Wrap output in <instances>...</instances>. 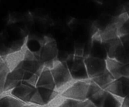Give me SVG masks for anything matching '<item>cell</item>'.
<instances>
[{
  "mask_svg": "<svg viewBox=\"0 0 129 107\" xmlns=\"http://www.w3.org/2000/svg\"><path fill=\"white\" fill-rule=\"evenodd\" d=\"M23 107H34V106H26V105H25Z\"/></svg>",
  "mask_w": 129,
  "mask_h": 107,
  "instance_id": "d4e9b609",
  "label": "cell"
},
{
  "mask_svg": "<svg viewBox=\"0 0 129 107\" xmlns=\"http://www.w3.org/2000/svg\"><path fill=\"white\" fill-rule=\"evenodd\" d=\"M64 62L69 69L73 81L89 79L87 74L84 57L71 54L68 57Z\"/></svg>",
  "mask_w": 129,
  "mask_h": 107,
  "instance_id": "277c9868",
  "label": "cell"
},
{
  "mask_svg": "<svg viewBox=\"0 0 129 107\" xmlns=\"http://www.w3.org/2000/svg\"><path fill=\"white\" fill-rule=\"evenodd\" d=\"M35 86L22 81L19 85L10 91L11 96L25 103H30L35 91Z\"/></svg>",
  "mask_w": 129,
  "mask_h": 107,
  "instance_id": "8fae6325",
  "label": "cell"
},
{
  "mask_svg": "<svg viewBox=\"0 0 129 107\" xmlns=\"http://www.w3.org/2000/svg\"><path fill=\"white\" fill-rule=\"evenodd\" d=\"M58 54L59 49L55 39L49 37H45L38 54L43 66L50 69L54 62L57 60Z\"/></svg>",
  "mask_w": 129,
  "mask_h": 107,
  "instance_id": "7a4b0ae2",
  "label": "cell"
},
{
  "mask_svg": "<svg viewBox=\"0 0 129 107\" xmlns=\"http://www.w3.org/2000/svg\"><path fill=\"white\" fill-rule=\"evenodd\" d=\"M93 81L94 83L102 89H105L112 82L115 80L114 78L112 76L108 70H106L100 75L91 79Z\"/></svg>",
  "mask_w": 129,
  "mask_h": 107,
  "instance_id": "ac0fdd59",
  "label": "cell"
},
{
  "mask_svg": "<svg viewBox=\"0 0 129 107\" xmlns=\"http://www.w3.org/2000/svg\"><path fill=\"white\" fill-rule=\"evenodd\" d=\"M114 21L118 37L129 34V16L125 12L114 16Z\"/></svg>",
  "mask_w": 129,
  "mask_h": 107,
  "instance_id": "2e32d148",
  "label": "cell"
},
{
  "mask_svg": "<svg viewBox=\"0 0 129 107\" xmlns=\"http://www.w3.org/2000/svg\"><path fill=\"white\" fill-rule=\"evenodd\" d=\"M103 43L108 59H114L122 64H128L129 52L123 47L119 37Z\"/></svg>",
  "mask_w": 129,
  "mask_h": 107,
  "instance_id": "5b68a950",
  "label": "cell"
},
{
  "mask_svg": "<svg viewBox=\"0 0 129 107\" xmlns=\"http://www.w3.org/2000/svg\"><path fill=\"white\" fill-rule=\"evenodd\" d=\"M107 70L110 73L115 79H118L122 77L129 78V64H125L119 62L114 59H107Z\"/></svg>",
  "mask_w": 129,
  "mask_h": 107,
  "instance_id": "5bb4252c",
  "label": "cell"
},
{
  "mask_svg": "<svg viewBox=\"0 0 129 107\" xmlns=\"http://www.w3.org/2000/svg\"><path fill=\"white\" fill-rule=\"evenodd\" d=\"M2 93V92H1V88H0V93Z\"/></svg>",
  "mask_w": 129,
  "mask_h": 107,
  "instance_id": "484cf974",
  "label": "cell"
},
{
  "mask_svg": "<svg viewBox=\"0 0 129 107\" xmlns=\"http://www.w3.org/2000/svg\"><path fill=\"white\" fill-rule=\"evenodd\" d=\"M64 98V100L59 104L58 107H96L89 99L82 101L69 98Z\"/></svg>",
  "mask_w": 129,
  "mask_h": 107,
  "instance_id": "d6986e66",
  "label": "cell"
},
{
  "mask_svg": "<svg viewBox=\"0 0 129 107\" xmlns=\"http://www.w3.org/2000/svg\"><path fill=\"white\" fill-rule=\"evenodd\" d=\"M96 107H121L122 104L115 96L100 89L89 99Z\"/></svg>",
  "mask_w": 129,
  "mask_h": 107,
  "instance_id": "52a82bcc",
  "label": "cell"
},
{
  "mask_svg": "<svg viewBox=\"0 0 129 107\" xmlns=\"http://www.w3.org/2000/svg\"><path fill=\"white\" fill-rule=\"evenodd\" d=\"M128 64H129V63H128Z\"/></svg>",
  "mask_w": 129,
  "mask_h": 107,
  "instance_id": "4316f807",
  "label": "cell"
},
{
  "mask_svg": "<svg viewBox=\"0 0 129 107\" xmlns=\"http://www.w3.org/2000/svg\"><path fill=\"white\" fill-rule=\"evenodd\" d=\"M89 55L105 60L108 59L105 46L100 35V30L96 31L92 36Z\"/></svg>",
  "mask_w": 129,
  "mask_h": 107,
  "instance_id": "4fadbf2b",
  "label": "cell"
},
{
  "mask_svg": "<svg viewBox=\"0 0 129 107\" xmlns=\"http://www.w3.org/2000/svg\"><path fill=\"white\" fill-rule=\"evenodd\" d=\"M5 58L0 56V73H1V71H2L4 67H5Z\"/></svg>",
  "mask_w": 129,
  "mask_h": 107,
  "instance_id": "603a6c76",
  "label": "cell"
},
{
  "mask_svg": "<svg viewBox=\"0 0 129 107\" xmlns=\"http://www.w3.org/2000/svg\"><path fill=\"white\" fill-rule=\"evenodd\" d=\"M35 88H44L57 90L51 71L49 68L44 67L38 77Z\"/></svg>",
  "mask_w": 129,
  "mask_h": 107,
  "instance_id": "9a60e30c",
  "label": "cell"
},
{
  "mask_svg": "<svg viewBox=\"0 0 129 107\" xmlns=\"http://www.w3.org/2000/svg\"><path fill=\"white\" fill-rule=\"evenodd\" d=\"M100 35L103 42H106L109 40L118 38L117 28L114 21V17L111 19L102 30H100Z\"/></svg>",
  "mask_w": 129,
  "mask_h": 107,
  "instance_id": "e0dca14e",
  "label": "cell"
},
{
  "mask_svg": "<svg viewBox=\"0 0 129 107\" xmlns=\"http://www.w3.org/2000/svg\"><path fill=\"white\" fill-rule=\"evenodd\" d=\"M23 76L24 71L21 68V64L10 70L6 76L3 92L10 91L19 85L23 81Z\"/></svg>",
  "mask_w": 129,
  "mask_h": 107,
  "instance_id": "7c38bea8",
  "label": "cell"
},
{
  "mask_svg": "<svg viewBox=\"0 0 129 107\" xmlns=\"http://www.w3.org/2000/svg\"><path fill=\"white\" fill-rule=\"evenodd\" d=\"M59 95V91L44 88H36L30 103L39 106H45Z\"/></svg>",
  "mask_w": 129,
  "mask_h": 107,
  "instance_id": "9c48e42d",
  "label": "cell"
},
{
  "mask_svg": "<svg viewBox=\"0 0 129 107\" xmlns=\"http://www.w3.org/2000/svg\"><path fill=\"white\" fill-rule=\"evenodd\" d=\"M25 105V103L12 96H6L0 98V107H23Z\"/></svg>",
  "mask_w": 129,
  "mask_h": 107,
  "instance_id": "ffe728a7",
  "label": "cell"
},
{
  "mask_svg": "<svg viewBox=\"0 0 129 107\" xmlns=\"http://www.w3.org/2000/svg\"><path fill=\"white\" fill-rule=\"evenodd\" d=\"M123 6H124V8L126 13L128 14V15L129 16V1H126L125 3L123 4Z\"/></svg>",
  "mask_w": 129,
  "mask_h": 107,
  "instance_id": "cb8c5ba5",
  "label": "cell"
},
{
  "mask_svg": "<svg viewBox=\"0 0 129 107\" xmlns=\"http://www.w3.org/2000/svg\"><path fill=\"white\" fill-rule=\"evenodd\" d=\"M21 68L25 73H32L39 76L44 68L38 54L29 50L26 47V44L24 49L23 58L21 62Z\"/></svg>",
  "mask_w": 129,
  "mask_h": 107,
  "instance_id": "8992f818",
  "label": "cell"
},
{
  "mask_svg": "<svg viewBox=\"0 0 129 107\" xmlns=\"http://www.w3.org/2000/svg\"><path fill=\"white\" fill-rule=\"evenodd\" d=\"M52 75L55 83L57 91L65 88L66 89L73 83V81L69 69L65 62L57 60L50 68Z\"/></svg>",
  "mask_w": 129,
  "mask_h": 107,
  "instance_id": "3957f363",
  "label": "cell"
},
{
  "mask_svg": "<svg viewBox=\"0 0 129 107\" xmlns=\"http://www.w3.org/2000/svg\"><path fill=\"white\" fill-rule=\"evenodd\" d=\"M100 88L91 79L74 81L60 94L63 98L78 101L88 100Z\"/></svg>",
  "mask_w": 129,
  "mask_h": 107,
  "instance_id": "6da1fadb",
  "label": "cell"
},
{
  "mask_svg": "<svg viewBox=\"0 0 129 107\" xmlns=\"http://www.w3.org/2000/svg\"><path fill=\"white\" fill-rule=\"evenodd\" d=\"M84 57L86 69L89 79H93L107 70L106 60L88 55Z\"/></svg>",
  "mask_w": 129,
  "mask_h": 107,
  "instance_id": "ba28073f",
  "label": "cell"
},
{
  "mask_svg": "<svg viewBox=\"0 0 129 107\" xmlns=\"http://www.w3.org/2000/svg\"><path fill=\"white\" fill-rule=\"evenodd\" d=\"M119 38L120 39L121 42H122V44L123 45V47L129 52V34L128 35H125V36L120 37Z\"/></svg>",
  "mask_w": 129,
  "mask_h": 107,
  "instance_id": "44dd1931",
  "label": "cell"
},
{
  "mask_svg": "<svg viewBox=\"0 0 129 107\" xmlns=\"http://www.w3.org/2000/svg\"><path fill=\"white\" fill-rule=\"evenodd\" d=\"M121 107H129V95L124 98Z\"/></svg>",
  "mask_w": 129,
  "mask_h": 107,
  "instance_id": "7402d4cb",
  "label": "cell"
},
{
  "mask_svg": "<svg viewBox=\"0 0 129 107\" xmlns=\"http://www.w3.org/2000/svg\"><path fill=\"white\" fill-rule=\"evenodd\" d=\"M104 90L121 98L129 95V78L122 77L115 79Z\"/></svg>",
  "mask_w": 129,
  "mask_h": 107,
  "instance_id": "30bf717a",
  "label": "cell"
}]
</instances>
